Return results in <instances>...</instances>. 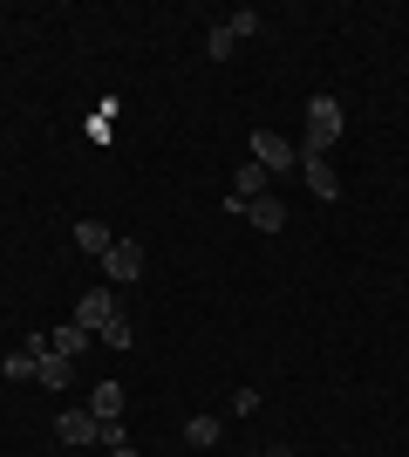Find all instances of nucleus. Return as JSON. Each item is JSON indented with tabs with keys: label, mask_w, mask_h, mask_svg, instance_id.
Instances as JSON below:
<instances>
[{
	"label": "nucleus",
	"mask_w": 409,
	"mask_h": 457,
	"mask_svg": "<svg viewBox=\"0 0 409 457\" xmlns=\"http://www.w3.org/2000/svg\"><path fill=\"white\" fill-rule=\"evenodd\" d=\"M341 96H307V151L300 157H328V144H341Z\"/></svg>",
	"instance_id": "obj_1"
},
{
	"label": "nucleus",
	"mask_w": 409,
	"mask_h": 457,
	"mask_svg": "<svg viewBox=\"0 0 409 457\" xmlns=\"http://www.w3.org/2000/svg\"><path fill=\"white\" fill-rule=\"evenodd\" d=\"M253 164H259L266 178H280V171H293V164H300V151H293L280 130H253Z\"/></svg>",
	"instance_id": "obj_2"
},
{
	"label": "nucleus",
	"mask_w": 409,
	"mask_h": 457,
	"mask_svg": "<svg viewBox=\"0 0 409 457\" xmlns=\"http://www.w3.org/2000/svg\"><path fill=\"white\" fill-rule=\"evenodd\" d=\"M35 376H41V389H69V382H76V362H69V355H55V348H48V335H35Z\"/></svg>",
	"instance_id": "obj_3"
},
{
	"label": "nucleus",
	"mask_w": 409,
	"mask_h": 457,
	"mask_svg": "<svg viewBox=\"0 0 409 457\" xmlns=\"http://www.w3.org/2000/svg\"><path fill=\"white\" fill-rule=\"evenodd\" d=\"M117 314H123V307H117V294H82L69 321H76V328H89V335H102V328L117 321Z\"/></svg>",
	"instance_id": "obj_4"
},
{
	"label": "nucleus",
	"mask_w": 409,
	"mask_h": 457,
	"mask_svg": "<svg viewBox=\"0 0 409 457\" xmlns=\"http://www.w3.org/2000/svg\"><path fill=\"white\" fill-rule=\"evenodd\" d=\"M102 273H110L117 287H130L136 273H143V246H136V239H117V246L102 253Z\"/></svg>",
	"instance_id": "obj_5"
},
{
	"label": "nucleus",
	"mask_w": 409,
	"mask_h": 457,
	"mask_svg": "<svg viewBox=\"0 0 409 457\" xmlns=\"http://www.w3.org/2000/svg\"><path fill=\"white\" fill-rule=\"evenodd\" d=\"M266 185H273V178L259 171V164H246V171L233 178V191H225V212H239V219H246V205H253V198H266Z\"/></svg>",
	"instance_id": "obj_6"
},
{
	"label": "nucleus",
	"mask_w": 409,
	"mask_h": 457,
	"mask_svg": "<svg viewBox=\"0 0 409 457\" xmlns=\"http://www.w3.org/2000/svg\"><path fill=\"white\" fill-rule=\"evenodd\" d=\"M48 348H55V355H69V362H76V355H89V348H96V335H89V328H76V321H61L55 335H48Z\"/></svg>",
	"instance_id": "obj_7"
},
{
	"label": "nucleus",
	"mask_w": 409,
	"mask_h": 457,
	"mask_svg": "<svg viewBox=\"0 0 409 457\" xmlns=\"http://www.w3.org/2000/svg\"><path fill=\"white\" fill-rule=\"evenodd\" d=\"M300 178L314 185V198H341V178H334L328 157H300Z\"/></svg>",
	"instance_id": "obj_8"
},
{
	"label": "nucleus",
	"mask_w": 409,
	"mask_h": 457,
	"mask_svg": "<svg viewBox=\"0 0 409 457\" xmlns=\"http://www.w3.org/2000/svg\"><path fill=\"white\" fill-rule=\"evenodd\" d=\"M55 437H61V444H96V417H89V410H61Z\"/></svg>",
	"instance_id": "obj_9"
},
{
	"label": "nucleus",
	"mask_w": 409,
	"mask_h": 457,
	"mask_svg": "<svg viewBox=\"0 0 409 457\" xmlns=\"http://www.w3.org/2000/svg\"><path fill=\"white\" fill-rule=\"evenodd\" d=\"M76 246H82V253H89V260H102V253L117 246V232L102 226V219H82V226H76Z\"/></svg>",
	"instance_id": "obj_10"
},
{
	"label": "nucleus",
	"mask_w": 409,
	"mask_h": 457,
	"mask_svg": "<svg viewBox=\"0 0 409 457\" xmlns=\"http://www.w3.org/2000/svg\"><path fill=\"white\" fill-rule=\"evenodd\" d=\"M89 417H96V423L123 417V382H96V396H89Z\"/></svg>",
	"instance_id": "obj_11"
},
{
	"label": "nucleus",
	"mask_w": 409,
	"mask_h": 457,
	"mask_svg": "<svg viewBox=\"0 0 409 457\" xmlns=\"http://www.w3.org/2000/svg\"><path fill=\"white\" fill-rule=\"evenodd\" d=\"M246 219H253L259 232H280V226H287V205H280V198L266 191V198H253V205H246Z\"/></svg>",
	"instance_id": "obj_12"
},
{
	"label": "nucleus",
	"mask_w": 409,
	"mask_h": 457,
	"mask_svg": "<svg viewBox=\"0 0 409 457\" xmlns=\"http://www.w3.org/2000/svg\"><path fill=\"white\" fill-rule=\"evenodd\" d=\"M184 444H192V451H212L218 444V417H192L184 423Z\"/></svg>",
	"instance_id": "obj_13"
},
{
	"label": "nucleus",
	"mask_w": 409,
	"mask_h": 457,
	"mask_svg": "<svg viewBox=\"0 0 409 457\" xmlns=\"http://www.w3.org/2000/svg\"><path fill=\"white\" fill-rule=\"evenodd\" d=\"M0 376H7V382H28V376H35V348H14V355L0 362Z\"/></svg>",
	"instance_id": "obj_14"
},
{
	"label": "nucleus",
	"mask_w": 409,
	"mask_h": 457,
	"mask_svg": "<svg viewBox=\"0 0 409 457\" xmlns=\"http://www.w3.org/2000/svg\"><path fill=\"white\" fill-rule=\"evenodd\" d=\"M233 48H239V35H233V28H225V21H218L212 35H205V55H212V62H225V55H233Z\"/></svg>",
	"instance_id": "obj_15"
},
{
	"label": "nucleus",
	"mask_w": 409,
	"mask_h": 457,
	"mask_svg": "<svg viewBox=\"0 0 409 457\" xmlns=\"http://www.w3.org/2000/svg\"><path fill=\"white\" fill-rule=\"evenodd\" d=\"M96 444H102V451H123V444H130V437H123V417L96 423Z\"/></svg>",
	"instance_id": "obj_16"
},
{
	"label": "nucleus",
	"mask_w": 409,
	"mask_h": 457,
	"mask_svg": "<svg viewBox=\"0 0 409 457\" xmlns=\"http://www.w3.org/2000/svg\"><path fill=\"white\" fill-rule=\"evenodd\" d=\"M96 342H102V348H130V321H123V314H117V321H110V328H102V335H96Z\"/></svg>",
	"instance_id": "obj_17"
},
{
	"label": "nucleus",
	"mask_w": 409,
	"mask_h": 457,
	"mask_svg": "<svg viewBox=\"0 0 409 457\" xmlns=\"http://www.w3.org/2000/svg\"><path fill=\"white\" fill-rule=\"evenodd\" d=\"M225 28H233V35L246 41V35H259V14H246V7H239V14H225Z\"/></svg>",
	"instance_id": "obj_18"
},
{
	"label": "nucleus",
	"mask_w": 409,
	"mask_h": 457,
	"mask_svg": "<svg viewBox=\"0 0 409 457\" xmlns=\"http://www.w3.org/2000/svg\"><path fill=\"white\" fill-rule=\"evenodd\" d=\"M266 457H293V451H287V444H280V451H266Z\"/></svg>",
	"instance_id": "obj_19"
},
{
	"label": "nucleus",
	"mask_w": 409,
	"mask_h": 457,
	"mask_svg": "<svg viewBox=\"0 0 409 457\" xmlns=\"http://www.w3.org/2000/svg\"><path fill=\"white\" fill-rule=\"evenodd\" d=\"M0 164H7V151H0Z\"/></svg>",
	"instance_id": "obj_20"
}]
</instances>
